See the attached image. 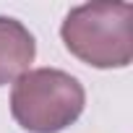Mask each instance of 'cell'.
Instances as JSON below:
<instances>
[{"label": "cell", "mask_w": 133, "mask_h": 133, "mask_svg": "<svg viewBox=\"0 0 133 133\" xmlns=\"http://www.w3.org/2000/svg\"><path fill=\"white\" fill-rule=\"evenodd\" d=\"M34 34L11 16H0V86L18 81L34 63Z\"/></svg>", "instance_id": "obj_3"}, {"label": "cell", "mask_w": 133, "mask_h": 133, "mask_svg": "<svg viewBox=\"0 0 133 133\" xmlns=\"http://www.w3.org/2000/svg\"><path fill=\"white\" fill-rule=\"evenodd\" d=\"M60 37L73 57L91 68H128L133 60V5L84 3L68 11Z\"/></svg>", "instance_id": "obj_1"}, {"label": "cell", "mask_w": 133, "mask_h": 133, "mask_svg": "<svg viewBox=\"0 0 133 133\" xmlns=\"http://www.w3.org/2000/svg\"><path fill=\"white\" fill-rule=\"evenodd\" d=\"M86 104L81 81L60 68H34L13 81L11 112L29 133H60L73 125Z\"/></svg>", "instance_id": "obj_2"}]
</instances>
